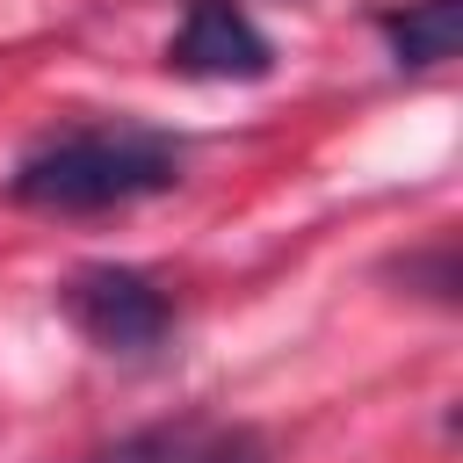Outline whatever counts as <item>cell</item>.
<instances>
[{
  "label": "cell",
  "instance_id": "cell-1",
  "mask_svg": "<svg viewBox=\"0 0 463 463\" xmlns=\"http://www.w3.org/2000/svg\"><path fill=\"white\" fill-rule=\"evenodd\" d=\"M174 181H181V137L152 123H72L36 137L14 159L7 195L43 217H94V210L145 203Z\"/></svg>",
  "mask_w": 463,
  "mask_h": 463
},
{
  "label": "cell",
  "instance_id": "cell-2",
  "mask_svg": "<svg viewBox=\"0 0 463 463\" xmlns=\"http://www.w3.org/2000/svg\"><path fill=\"white\" fill-rule=\"evenodd\" d=\"M58 311L109 354H145L174 333V297L145 275V268H116V260H94V268H72L58 282Z\"/></svg>",
  "mask_w": 463,
  "mask_h": 463
},
{
  "label": "cell",
  "instance_id": "cell-3",
  "mask_svg": "<svg viewBox=\"0 0 463 463\" xmlns=\"http://www.w3.org/2000/svg\"><path fill=\"white\" fill-rule=\"evenodd\" d=\"M166 65L188 80H260L275 65V43L246 14V0H188L166 43Z\"/></svg>",
  "mask_w": 463,
  "mask_h": 463
},
{
  "label": "cell",
  "instance_id": "cell-4",
  "mask_svg": "<svg viewBox=\"0 0 463 463\" xmlns=\"http://www.w3.org/2000/svg\"><path fill=\"white\" fill-rule=\"evenodd\" d=\"M80 463H275V449H268L260 427L188 412V420H159V427L116 434V441L87 449Z\"/></svg>",
  "mask_w": 463,
  "mask_h": 463
},
{
  "label": "cell",
  "instance_id": "cell-5",
  "mask_svg": "<svg viewBox=\"0 0 463 463\" xmlns=\"http://www.w3.org/2000/svg\"><path fill=\"white\" fill-rule=\"evenodd\" d=\"M376 36L391 43V58L405 72L449 65L456 58V36H463V0H405V7H383L376 14Z\"/></svg>",
  "mask_w": 463,
  "mask_h": 463
}]
</instances>
